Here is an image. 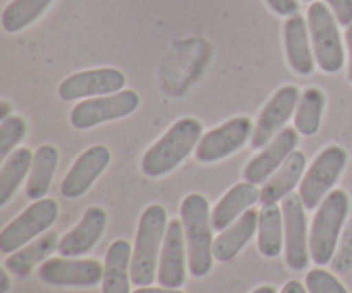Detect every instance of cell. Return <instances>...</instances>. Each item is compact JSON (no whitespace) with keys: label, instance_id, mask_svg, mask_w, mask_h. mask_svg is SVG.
<instances>
[{"label":"cell","instance_id":"6da1fadb","mask_svg":"<svg viewBox=\"0 0 352 293\" xmlns=\"http://www.w3.org/2000/svg\"><path fill=\"white\" fill-rule=\"evenodd\" d=\"M181 222L188 246L189 270L192 277L203 278L213 266V225L210 204L205 196L189 194L182 201Z\"/></svg>","mask_w":352,"mask_h":293},{"label":"cell","instance_id":"7a4b0ae2","mask_svg":"<svg viewBox=\"0 0 352 293\" xmlns=\"http://www.w3.org/2000/svg\"><path fill=\"white\" fill-rule=\"evenodd\" d=\"M167 228V211L160 204L148 206L138 225L136 244L131 261V280L136 287H150L153 283Z\"/></svg>","mask_w":352,"mask_h":293},{"label":"cell","instance_id":"3957f363","mask_svg":"<svg viewBox=\"0 0 352 293\" xmlns=\"http://www.w3.org/2000/svg\"><path fill=\"white\" fill-rule=\"evenodd\" d=\"M203 126L196 119H181L175 122L150 150L144 153L141 168L151 178L170 174L188 158L196 143H199Z\"/></svg>","mask_w":352,"mask_h":293},{"label":"cell","instance_id":"277c9868","mask_svg":"<svg viewBox=\"0 0 352 293\" xmlns=\"http://www.w3.org/2000/svg\"><path fill=\"white\" fill-rule=\"evenodd\" d=\"M349 208V196L340 189L330 192L320 204L309 232V253L318 266L332 263Z\"/></svg>","mask_w":352,"mask_h":293},{"label":"cell","instance_id":"5b68a950","mask_svg":"<svg viewBox=\"0 0 352 293\" xmlns=\"http://www.w3.org/2000/svg\"><path fill=\"white\" fill-rule=\"evenodd\" d=\"M308 27L318 67L336 74L344 67V45L332 12L323 2H313L308 9Z\"/></svg>","mask_w":352,"mask_h":293},{"label":"cell","instance_id":"8992f818","mask_svg":"<svg viewBox=\"0 0 352 293\" xmlns=\"http://www.w3.org/2000/svg\"><path fill=\"white\" fill-rule=\"evenodd\" d=\"M347 165V151L340 146H329L318 154L306 172L299 187V196L306 209L313 211L332 192V187Z\"/></svg>","mask_w":352,"mask_h":293},{"label":"cell","instance_id":"52a82bcc","mask_svg":"<svg viewBox=\"0 0 352 293\" xmlns=\"http://www.w3.org/2000/svg\"><path fill=\"white\" fill-rule=\"evenodd\" d=\"M58 216V204L54 199H38L28 206L16 220L0 233V253L12 254L26 246L30 240L47 232Z\"/></svg>","mask_w":352,"mask_h":293},{"label":"cell","instance_id":"ba28073f","mask_svg":"<svg viewBox=\"0 0 352 293\" xmlns=\"http://www.w3.org/2000/svg\"><path fill=\"white\" fill-rule=\"evenodd\" d=\"M140 106V96L136 91L124 89L116 95L103 98L85 99L78 103L71 112V124L76 129H91L109 120L122 119L131 115Z\"/></svg>","mask_w":352,"mask_h":293},{"label":"cell","instance_id":"9c48e42d","mask_svg":"<svg viewBox=\"0 0 352 293\" xmlns=\"http://www.w3.org/2000/svg\"><path fill=\"white\" fill-rule=\"evenodd\" d=\"M253 122L248 117H236L210 130L199 139L196 160L201 163H215L239 151L253 137Z\"/></svg>","mask_w":352,"mask_h":293},{"label":"cell","instance_id":"30bf717a","mask_svg":"<svg viewBox=\"0 0 352 293\" xmlns=\"http://www.w3.org/2000/svg\"><path fill=\"white\" fill-rule=\"evenodd\" d=\"M38 277L52 287L91 288L103 280V266L95 259L79 261L62 256L43 261Z\"/></svg>","mask_w":352,"mask_h":293},{"label":"cell","instance_id":"8fae6325","mask_svg":"<svg viewBox=\"0 0 352 293\" xmlns=\"http://www.w3.org/2000/svg\"><path fill=\"white\" fill-rule=\"evenodd\" d=\"M301 196L289 194L282 201L285 230V261L294 271H302L309 261V239Z\"/></svg>","mask_w":352,"mask_h":293},{"label":"cell","instance_id":"7c38bea8","mask_svg":"<svg viewBox=\"0 0 352 293\" xmlns=\"http://www.w3.org/2000/svg\"><path fill=\"white\" fill-rule=\"evenodd\" d=\"M126 86V75L119 69L103 67L76 72L58 86V96L64 102L89 98V96L112 95Z\"/></svg>","mask_w":352,"mask_h":293},{"label":"cell","instance_id":"4fadbf2b","mask_svg":"<svg viewBox=\"0 0 352 293\" xmlns=\"http://www.w3.org/2000/svg\"><path fill=\"white\" fill-rule=\"evenodd\" d=\"M299 89L296 86H284L275 93L274 98L267 103L258 119L256 127L251 137V146L254 150L263 148L272 137L285 126L292 113H296V106L299 103Z\"/></svg>","mask_w":352,"mask_h":293},{"label":"cell","instance_id":"5bb4252c","mask_svg":"<svg viewBox=\"0 0 352 293\" xmlns=\"http://www.w3.org/2000/svg\"><path fill=\"white\" fill-rule=\"evenodd\" d=\"M110 163V151L107 146L96 144L86 150L81 156L76 160L71 170L64 177L60 184V192L67 199L81 198L88 189L91 187L93 182L103 174Z\"/></svg>","mask_w":352,"mask_h":293},{"label":"cell","instance_id":"9a60e30c","mask_svg":"<svg viewBox=\"0 0 352 293\" xmlns=\"http://www.w3.org/2000/svg\"><path fill=\"white\" fill-rule=\"evenodd\" d=\"M186 235L182 222H168L158 261V283L165 288H181L186 281Z\"/></svg>","mask_w":352,"mask_h":293},{"label":"cell","instance_id":"2e32d148","mask_svg":"<svg viewBox=\"0 0 352 293\" xmlns=\"http://www.w3.org/2000/svg\"><path fill=\"white\" fill-rule=\"evenodd\" d=\"M298 144V130L292 129V127L282 129L278 136L275 137V141H272L270 146L248 163L246 170H244V180L251 182V184L267 182L275 174V170H278L284 165V161L294 153Z\"/></svg>","mask_w":352,"mask_h":293},{"label":"cell","instance_id":"e0dca14e","mask_svg":"<svg viewBox=\"0 0 352 293\" xmlns=\"http://www.w3.org/2000/svg\"><path fill=\"white\" fill-rule=\"evenodd\" d=\"M107 211L100 206H91L86 209L81 222L76 228H72L67 235H64L58 244V253L64 257H79L88 254L102 239L107 226Z\"/></svg>","mask_w":352,"mask_h":293},{"label":"cell","instance_id":"ac0fdd59","mask_svg":"<svg viewBox=\"0 0 352 293\" xmlns=\"http://www.w3.org/2000/svg\"><path fill=\"white\" fill-rule=\"evenodd\" d=\"M284 41L285 54L291 64L292 71L299 75H309L315 71V57H313L311 45H309V34L306 21L302 16L289 17L284 24Z\"/></svg>","mask_w":352,"mask_h":293},{"label":"cell","instance_id":"d6986e66","mask_svg":"<svg viewBox=\"0 0 352 293\" xmlns=\"http://www.w3.org/2000/svg\"><path fill=\"white\" fill-rule=\"evenodd\" d=\"M258 220H260V213L250 208L243 216L237 218V222L227 226L213 242V257L220 263L232 261L256 233Z\"/></svg>","mask_w":352,"mask_h":293},{"label":"cell","instance_id":"ffe728a7","mask_svg":"<svg viewBox=\"0 0 352 293\" xmlns=\"http://www.w3.org/2000/svg\"><path fill=\"white\" fill-rule=\"evenodd\" d=\"M260 201V191L256 184L251 182H241L234 185L213 208L212 211V225L217 232H223L227 226L234 223L239 216H243L254 202Z\"/></svg>","mask_w":352,"mask_h":293},{"label":"cell","instance_id":"44dd1931","mask_svg":"<svg viewBox=\"0 0 352 293\" xmlns=\"http://www.w3.org/2000/svg\"><path fill=\"white\" fill-rule=\"evenodd\" d=\"M131 261L133 249L127 240L119 239L109 247L103 264V293H131Z\"/></svg>","mask_w":352,"mask_h":293},{"label":"cell","instance_id":"7402d4cb","mask_svg":"<svg viewBox=\"0 0 352 293\" xmlns=\"http://www.w3.org/2000/svg\"><path fill=\"white\" fill-rule=\"evenodd\" d=\"M306 168V156L301 151H294L287 160L284 161L280 168L265 182L263 189L260 192V201L263 206L277 204L278 201H284L289 194L296 189L298 182L301 180L302 172Z\"/></svg>","mask_w":352,"mask_h":293},{"label":"cell","instance_id":"603a6c76","mask_svg":"<svg viewBox=\"0 0 352 293\" xmlns=\"http://www.w3.org/2000/svg\"><path fill=\"white\" fill-rule=\"evenodd\" d=\"M58 244H60V240H58L57 233H45L43 237H40V239H36L34 242H31L28 247L16 250V253H12V256L7 257L6 270L10 271L12 274H16L17 278H28L36 264H40L41 261L47 259L55 249H58Z\"/></svg>","mask_w":352,"mask_h":293},{"label":"cell","instance_id":"cb8c5ba5","mask_svg":"<svg viewBox=\"0 0 352 293\" xmlns=\"http://www.w3.org/2000/svg\"><path fill=\"white\" fill-rule=\"evenodd\" d=\"M285 239L284 213L277 204L263 206L258 220V249L268 259L282 253Z\"/></svg>","mask_w":352,"mask_h":293},{"label":"cell","instance_id":"d4e9b609","mask_svg":"<svg viewBox=\"0 0 352 293\" xmlns=\"http://www.w3.org/2000/svg\"><path fill=\"white\" fill-rule=\"evenodd\" d=\"M58 163V151L57 148L45 144L40 146L34 153L33 167H31L30 178L26 185V196L33 201L43 199L50 191L52 180H54L55 168Z\"/></svg>","mask_w":352,"mask_h":293},{"label":"cell","instance_id":"484cf974","mask_svg":"<svg viewBox=\"0 0 352 293\" xmlns=\"http://www.w3.org/2000/svg\"><path fill=\"white\" fill-rule=\"evenodd\" d=\"M33 158L34 154L28 148H19L9 154L0 172V206H6L14 198L33 167Z\"/></svg>","mask_w":352,"mask_h":293},{"label":"cell","instance_id":"4316f807","mask_svg":"<svg viewBox=\"0 0 352 293\" xmlns=\"http://www.w3.org/2000/svg\"><path fill=\"white\" fill-rule=\"evenodd\" d=\"M54 0H12L2 12V27L7 33H19L45 14Z\"/></svg>","mask_w":352,"mask_h":293},{"label":"cell","instance_id":"83f0119b","mask_svg":"<svg viewBox=\"0 0 352 293\" xmlns=\"http://www.w3.org/2000/svg\"><path fill=\"white\" fill-rule=\"evenodd\" d=\"M325 99V93L318 88H308L302 93L294 117L296 129L302 136H315L320 130Z\"/></svg>","mask_w":352,"mask_h":293},{"label":"cell","instance_id":"f1b7e54d","mask_svg":"<svg viewBox=\"0 0 352 293\" xmlns=\"http://www.w3.org/2000/svg\"><path fill=\"white\" fill-rule=\"evenodd\" d=\"M26 129V122L19 115H10L9 119L2 120V126H0V158L9 156L10 151L23 141Z\"/></svg>","mask_w":352,"mask_h":293},{"label":"cell","instance_id":"f546056e","mask_svg":"<svg viewBox=\"0 0 352 293\" xmlns=\"http://www.w3.org/2000/svg\"><path fill=\"white\" fill-rule=\"evenodd\" d=\"M332 270L337 274H346L352 270V218L344 226L339 246L332 257Z\"/></svg>","mask_w":352,"mask_h":293},{"label":"cell","instance_id":"4dcf8cb0","mask_svg":"<svg viewBox=\"0 0 352 293\" xmlns=\"http://www.w3.org/2000/svg\"><path fill=\"white\" fill-rule=\"evenodd\" d=\"M306 288L309 293H349L333 274L325 270H311L306 274Z\"/></svg>","mask_w":352,"mask_h":293},{"label":"cell","instance_id":"1f68e13d","mask_svg":"<svg viewBox=\"0 0 352 293\" xmlns=\"http://www.w3.org/2000/svg\"><path fill=\"white\" fill-rule=\"evenodd\" d=\"M342 26L352 24V0H325Z\"/></svg>","mask_w":352,"mask_h":293},{"label":"cell","instance_id":"d6a6232c","mask_svg":"<svg viewBox=\"0 0 352 293\" xmlns=\"http://www.w3.org/2000/svg\"><path fill=\"white\" fill-rule=\"evenodd\" d=\"M270 9L278 16H294L299 9L298 0H267Z\"/></svg>","mask_w":352,"mask_h":293},{"label":"cell","instance_id":"836d02e7","mask_svg":"<svg viewBox=\"0 0 352 293\" xmlns=\"http://www.w3.org/2000/svg\"><path fill=\"white\" fill-rule=\"evenodd\" d=\"M280 293H308V292H306V288L302 287L301 281L292 280V281H287V283L284 285V288H282Z\"/></svg>","mask_w":352,"mask_h":293},{"label":"cell","instance_id":"e575fe53","mask_svg":"<svg viewBox=\"0 0 352 293\" xmlns=\"http://www.w3.org/2000/svg\"><path fill=\"white\" fill-rule=\"evenodd\" d=\"M133 293H184V292H181L179 290V288H165V287H162V288H153V287H140L138 288L136 292H133Z\"/></svg>","mask_w":352,"mask_h":293},{"label":"cell","instance_id":"d590c367","mask_svg":"<svg viewBox=\"0 0 352 293\" xmlns=\"http://www.w3.org/2000/svg\"><path fill=\"white\" fill-rule=\"evenodd\" d=\"M346 41H347V50H349V79L352 82V24L347 27Z\"/></svg>","mask_w":352,"mask_h":293},{"label":"cell","instance_id":"8d00e7d4","mask_svg":"<svg viewBox=\"0 0 352 293\" xmlns=\"http://www.w3.org/2000/svg\"><path fill=\"white\" fill-rule=\"evenodd\" d=\"M10 288V280L7 270H0V293H7Z\"/></svg>","mask_w":352,"mask_h":293},{"label":"cell","instance_id":"74e56055","mask_svg":"<svg viewBox=\"0 0 352 293\" xmlns=\"http://www.w3.org/2000/svg\"><path fill=\"white\" fill-rule=\"evenodd\" d=\"M10 105L7 102H2L0 103V120H6L9 119V113H10Z\"/></svg>","mask_w":352,"mask_h":293},{"label":"cell","instance_id":"f35d334b","mask_svg":"<svg viewBox=\"0 0 352 293\" xmlns=\"http://www.w3.org/2000/svg\"><path fill=\"white\" fill-rule=\"evenodd\" d=\"M253 293H275V288L270 287V285H265V287L256 288Z\"/></svg>","mask_w":352,"mask_h":293},{"label":"cell","instance_id":"ab89813d","mask_svg":"<svg viewBox=\"0 0 352 293\" xmlns=\"http://www.w3.org/2000/svg\"><path fill=\"white\" fill-rule=\"evenodd\" d=\"M305 2H309V0H305Z\"/></svg>","mask_w":352,"mask_h":293}]
</instances>
